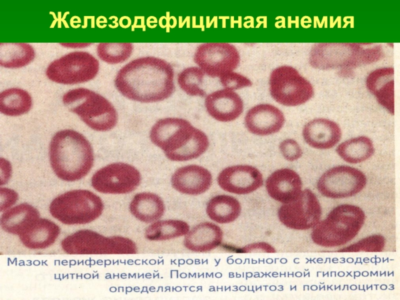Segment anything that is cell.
<instances>
[{"instance_id": "6da1fadb", "label": "cell", "mask_w": 400, "mask_h": 300, "mask_svg": "<svg viewBox=\"0 0 400 300\" xmlns=\"http://www.w3.org/2000/svg\"><path fill=\"white\" fill-rule=\"evenodd\" d=\"M174 70L166 60L154 56L136 58L122 67L114 82L124 97L144 103L164 100L174 93Z\"/></svg>"}, {"instance_id": "7a4b0ae2", "label": "cell", "mask_w": 400, "mask_h": 300, "mask_svg": "<svg viewBox=\"0 0 400 300\" xmlns=\"http://www.w3.org/2000/svg\"><path fill=\"white\" fill-rule=\"evenodd\" d=\"M152 142L172 161H186L202 154L209 146L206 135L188 120L168 118L158 120L150 132Z\"/></svg>"}, {"instance_id": "3957f363", "label": "cell", "mask_w": 400, "mask_h": 300, "mask_svg": "<svg viewBox=\"0 0 400 300\" xmlns=\"http://www.w3.org/2000/svg\"><path fill=\"white\" fill-rule=\"evenodd\" d=\"M49 157L56 175L69 182L86 176L94 162L92 148L88 140L80 133L70 129L60 130L53 136Z\"/></svg>"}, {"instance_id": "277c9868", "label": "cell", "mask_w": 400, "mask_h": 300, "mask_svg": "<svg viewBox=\"0 0 400 300\" xmlns=\"http://www.w3.org/2000/svg\"><path fill=\"white\" fill-rule=\"evenodd\" d=\"M364 220V212L359 206L350 204L338 206L314 228L312 239L324 247L344 245L358 234Z\"/></svg>"}, {"instance_id": "5b68a950", "label": "cell", "mask_w": 400, "mask_h": 300, "mask_svg": "<svg viewBox=\"0 0 400 300\" xmlns=\"http://www.w3.org/2000/svg\"><path fill=\"white\" fill-rule=\"evenodd\" d=\"M362 44L321 43L311 50L310 64L320 70L353 68L361 64L377 62L384 56L381 46L364 48Z\"/></svg>"}, {"instance_id": "8992f818", "label": "cell", "mask_w": 400, "mask_h": 300, "mask_svg": "<svg viewBox=\"0 0 400 300\" xmlns=\"http://www.w3.org/2000/svg\"><path fill=\"white\" fill-rule=\"evenodd\" d=\"M62 100L70 111L94 130L108 131L117 123L118 114L113 105L92 90L83 88L70 90L63 95Z\"/></svg>"}, {"instance_id": "52a82bcc", "label": "cell", "mask_w": 400, "mask_h": 300, "mask_svg": "<svg viewBox=\"0 0 400 300\" xmlns=\"http://www.w3.org/2000/svg\"><path fill=\"white\" fill-rule=\"evenodd\" d=\"M101 198L87 190H74L52 200L49 212L54 219L68 226L83 225L98 219L103 213Z\"/></svg>"}, {"instance_id": "ba28073f", "label": "cell", "mask_w": 400, "mask_h": 300, "mask_svg": "<svg viewBox=\"0 0 400 300\" xmlns=\"http://www.w3.org/2000/svg\"><path fill=\"white\" fill-rule=\"evenodd\" d=\"M269 84L272 97L285 106L302 104L314 95L313 87L310 82L289 66L274 69L270 75Z\"/></svg>"}, {"instance_id": "9c48e42d", "label": "cell", "mask_w": 400, "mask_h": 300, "mask_svg": "<svg viewBox=\"0 0 400 300\" xmlns=\"http://www.w3.org/2000/svg\"><path fill=\"white\" fill-rule=\"evenodd\" d=\"M99 70V62L86 52H74L52 62L46 74L50 80L64 84H74L92 80Z\"/></svg>"}, {"instance_id": "30bf717a", "label": "cell", "mask_w": 400, "mask_h": 300, "mask_svg": "<svg viewBox=\"0 0 400 300\" xmlns=\"http://www.w3.org/2000/svg\"><path fill=\"white\" fill-rule=\"evenodd\" d=\"M368 178L360 170L348 165L332 166L318 178L316 188L324 196L341 199L354 196L366 187Z\"/></svg>"}, {"instance_id": "8fae6325", "label": "cell", "mask_w": 400, "mask_h": 300, "mask_svg": "<svg viewBox=\"0 0 400 300\" xmlns=\"http://www.w3.org/2000/svg\"><path fill=\"white\" fill-rule=\"evenodd\" d=\"M279 221L286 227L297 230L314 228L322 215L320 202L310 190H303L295 200L282 204L277 212Z\"/></svg>"}, {"instance_id": "7c38bea8", "label": "cell", "mask_w": 400, "mask_h": 300, "mask_svg": "<svg viewBox=\"0 0 400 300\" xmlns=\"http://www.w3.org/2000/svg\"><path fill=\"white\" fill-rule=\"evenodd\" d=\"M194 60L206 74L214 78L233 72L239 64L240 56L233 44L207 42L197 48Z\"/></svg>"}, {"instance_id": "4fadbf2b", "label": "cell", "mask_w": 400, "mask_h": 300, "mask_svg": "<svg viewBox=\"0 0 400 300\" xmlns=\"http://www.w3.org/2000/svg\"><path fill=\"white\" fill-rule=\"evenodd\" d=\"M140 181V174L134 166L114 162L96 171L92 177L91 184L100 193L126 194L135 190Z\"/></svg>"}, {"instance_id": "5bb4252c", "label": "cell", "mask_w": 400, "mask_h": 300, "mask_svg": "<svg viewBox=\"0 0 400 300\" xmlns=\"http://www.w3.org/2000/svg\"><path fill=\"white\" fill-rule=\"evenodd\" d=\"M60 246L68 254H113V236H105L89 229L80 230L65 237Z\"/></svg>"}, {"instance_id": "9a60e30c", "label": "cell", "mask_w": 400, "mask_h": 300, "mask_svg": "<svg viewBox=\"0 0 400 300\" xmlns=\"http://www.w3.org/2000/svg\"><path fill=\"white\" fill-rule=\"evenodd\" d=\"M217 182L224 191L236 194H246L260 188L263 184V178L260 170L254 166L236 165L222 170Z\"/></svg>"}, {"instance_id": "2e32d148", "label": "cell", "mask_w": 400, "mask_h": 300, "mask_svg": "<svg viewBox=\"0 0 400 300\" xmlns=\"http://www.w3.org/2000/svg\"><path fill=\"white\" fill-rule=\"evenodd\" d=\"M302 136L310 148L328 150L338 144L342 137V130L335 121L325 118H316L304 126Z\"/></svg>"}, {"instance_id": "e0dca14e", "label": "cell", "mask_w": 400, "mask_h": 300, "mask_svg": "<svg viewBox=\"0 0 400 300\" xmlns=\"http://www.w3.org/2000/svg\"><path fill=\"white\" fill-rule=\"evenodd\" d=\"M266 188L272 198L282 204L296 200L303 190L300 175L288 168L273 172L266 180Z\"/></svg>"}, {"instance_id": "ac0fdd59", "label": "cell", "mask_w": 400, "mask_h": 300, "mask_svg": "<svg viewBox=\"0 0 400 300\" xmlns=\"http://www.w3.org/2000/svg\"><path fill=\"white\" fill-rule=\"evenodd\" d=\"M285 122L282 112L275 106L260 104L248 110L244 118L247 130L258 136H268L279 132Z\"/></svg>"}, {"instance_id": "d6986e66", "label": "cell", "mask_w": 400, "mask_h": 300, "mask_svg": "<svg viewBox=\"0 0 400 300\" xmlns=\"http://www.w3.org/2000/svg\"><path fill=\"white\" fill-rule=\"evenodd\" d=\"M204 104L208 114L215 120L229 122L238 118L244 110L242 100L234 90L224 88L208 94Z\"/></svg>"}, {"instance_id": "ffe728a7", "label": "cell", "mask_w": 400, "mask_h": 300, "mask_svg": "<svg viewBox=\"0 0 400 300\" xmlns=\"http://www.w3.org/2000/svg\"><path fill=\"white\" fill-rule=\"evenodd\" d=\"M172 185L182 194L197 196L204 194L212 184L211 173L206 168L196 164L184 166L173 174Z\"/></svg>"}, {"instance_id": "44dd1931", "label": "cell", "mask_w": 400, "mask_h": 300, "mask_svg": "<svg viewBox=\"0 0 400 300\" xmlns=\"http://www.w3.org/2000/svg\"><path fill=\"white\" fill-rule=\"evenodd\" d=\"M223 238L220 226L213 222H203L190 228L184 236L183 245L192 252L204 253L220 246Z\"/></svg>"}, {"instance_id": "7402d4cb", "label": "cell", "mask_w": 400, "mask_h": 300, "mask_svg": "<svg viewBox=\"0 0 400 300\" xmlns=\"http://www.w3.org/2000/svg\"><path fill=\"white\" fill-rule=\"evenodd\" d=\"M394 69L382 68L372 72L367 76L366 86L378 103L390 114H394Z\"/></svg>"}, {"instance_id": "603a6c76", "label": "cell", "mask_w": 400, "mask_h": 300, "mask_svg": "<svg viewBox=\"0 0 400 300\" xmlns=\"http://www.w3.org/2000/svg\"><path fill=\"white\" fill-rule=\"evenodd\" d=\"M60 234V228L53 221L40 218L18 236L22 245L32 250L46 249L52 246Z\"/></svg>"}, {"instance_id": "cb8c5ba5", "label": "cell", "mask_w": 400, "mask_h": 300, "mask_svg": "<svg viewBox=\"0 0 400 300\" xmlns=\"http://www.w3.org/2000/svg\"><path fill=\"white\" fill-rule=\"evenodd\" d=\"M2 213L1 228L8 234L18 236L40 217L38 210L28 203L14 206Z\"/></svg>"}, {"instance_id": "d4e9b609", "label": "cell", "mask_w": 400, "mask_h": 300, "mask_svg": "<svg viewBox=\"0 0 400 300\" xmlns=\"http://www.w3.org/2000/svg\"><path fill=\"white\" fill-rule=\"evenodd\" d=\"M129 211L136 220L150 224L162 218L166 212V206L158 194L142 192L134 196L129 204Z\"/></svg>"}, {"instance_id": "484cf974", "label": "cell", "mask_w": 400, "mask_h": 300, "mask_svg": "<svg viewBox=\"0 0 400 300\" xmlns=\"http://www.w3.org/2000/svg\"><path fill=\"white\" fill-rule=\"evenodd\" d=\"M372 140L364 135L347 139L337 145L336 152L345 162L352 164L362 163L370 159L375 152Z\"/></svg>"}, {"instance_id": "4316f807", "label": "cell", "mask_w": 400, "mask_h": 300, "mask_svg": "<svg viewBox=\"0 0 400 300\" xmlns=\"http://www.w3.org/2000/svg\"><path fill=\"white\" fill-rule=\"evenodd\" d=\"M242 206L234 197L219 194L212 198L207 202L206 212L212 222L228 224L236 221L240 216Z\"/></svg>"}, {"instance_id": "83f0119b", "label": "cell", "mask_w": 400, "mask_h": 300, "mask_svg": "<svg viewBox=\"0 0 400 300\" xmlns=\"http://www.w3.org/2000/svg\"><path fill=\"white\" fill-rule=\"evenodd\" d=\"M188 224L182 220H159L145 229L144 238L152 242H163L184 236L190 229Z\"/></svg>"}, {"instance_id": "f1b7e54d", "label": "cell", "mask_w": 400, "mask_h": 300, "mask_svg": "<svg viewBox=\"0 0 400 300\" xmlns=\"http://www.w3.org/2000/svg\"><path fill=\"white\" fill-rule=\"evenodd\" d=\"M35 52L32 46L24 42H0V65L6 68L24 66L33 60Z\"/></svg>"}, {"instance_id": "f546056e", "label": "cell", "mask_w": 400, "mask_h": 300, "mask_svg": "<svg viewBox=\"0 0 400 300\" xmlns=\"http://www.w3.org/2000/svg\"><path fill=\"white\" fill-rule=\"evenodd\" d=\"M32 106V98L24 90L13 88L0 94V111L4 115L16 116L28 112Z\"/></svg>"}, {"instance_id": "4dcf8cb0", "label": "cell", "mask_w": 400, "mask_h": 300, "mask_svg": "<svg viewBox=\"0 0 400 300\" xmlns=\"http://www.w3.org/2000/svg\"><path fill=\"white\" fill-rule=\"evenodd\" d=\"M134 49L130 42H102L96 48L98 56L102 61L109 64H118L127 60Z\"/></svg>"}, {"instance_id": "1f68e13d", "label": "cell", "mask_w": 400, "mask_h": 300, "mask_svg": "<svg viewBox=\"0 0 400 300\" xmlns=\"http://www.w3.org/2000/svg\"><path fill=\"white\" fill-rule=\"evenodd\" d=\"M205 74L198 67L190 66L183 70L178 75L180 88L190 96L204 97L206 92L200 88Z\"/></svg>"}, {"instance_id": "d6a6232c", "label": "cell", "mask_w": 400, "mask_h": 300, "mask_svg": "<svg viewBox=\"0 0 400 300\" xmlns=\"http://www.w3.org/2000/svg\"><path fill=\"white\" fill-rule=\"evenodd\" d=\"M385 245L384 236L380 234H374L364 238L344 248L339 250L340 252H377L382 251Z\"/></svg>"}, {"instance_id": "836d02e7", "label": "cell", "mask_w": 400, "mask_h": 300, "mask_svg": "<svg viewBox=\"0 0 400 300\" xmlns=\"http://www.w3.org/2000/svg\"><path fill=\"white\" fill-rule=\"evenodd\" d=\"M220 80L224 88L232 90L252 85V82L246 77L234 72L224 74L220 77Z\"/></svg>"}, {"instance_id": "e575fe53", "label": "cell", "mask_w": 400, "mask_h": 300, "mask_svg": "<svg viewBox=\"0 0 400 300\" xmlns=\"http://www.w3.org/2000/svg\"><path fill=\"white\" fill-rule=\"evenodd\" d=\"M279 148L283 157L288 161L294 162L302 156V150L298 143L292 138H287L282 142Z\"/></svg>"}, {"instance_id": "d590c367", "label": "cell", "mask_w": 400, "mask_h": 300, "mask_svg": "<svg viewBox=\"0 0 400 300\" xmlns=\"http://www.w3.org/2000/svg\"><path fill=\"white\" fill-rule=\"evenodd\" d=\"M239 252L242 254H272L276 252V250L273 246L268 242H257L244 246L239 250Z\"/></svg>"}, {"instance_id": "8d00e7d4", "label": "cell", "mask_w": 400, "mask_h": 300, "mask_svg": "<svg viewBox=\"0 0 400 300\" xmlns=\"http://www.w3.org/2000/svg\"><path fill=\"white\" fill-rule=\"evenodd\" d=\"M18 198V193L13 190L0 188V211L2 212L14 206Z\"/></svg>"}, {"instance_id": "74e56055", "label": "cell", "mask_w": 400, "mask_h": 300, "mask_svg": "<svg viewBox=\"0 0 400 300\" xmlns=\"http://www.w3.org/2000/svg\"><path fill=\"white\" fill-rule=\"evenodd\" d=\"M4 166L0 164L1 167V180L0 186L6 184L9 180L12 173V166L10 163L6 159H3Z\"/></svg>"}]
</instances>
